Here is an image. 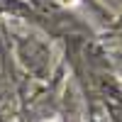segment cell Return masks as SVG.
Segmentation results:
<instances>
[{
	"mask_svg": "<svg viewBox=\"0 0 122 122\" xmlns=\"http://www.w3.org/2000/svg\"><path fill=\"white\" fill-rule=\"evenodd\" d=\"M49 122H56V120H49Z\"/></svg>",
	"mask_w": 122,
	"mask_h": 122,
	"instance_id": "2",
	"label": "cell"
},
{
	"mask_svg": "<svg viewBox=\"0 0 122 122\" xmlns=\"http://www.w3.org/2000/svg\"><path fill=\"white\" fill-rule=\"evenodd\" d=\"M64 5H68V7H73V5H78V0H61Z\"/></svg>",
	"mask_w": 122,
	"mask_h": 122,
	"instance_id": "1",
	"label": "cell"
}]
</instances>
